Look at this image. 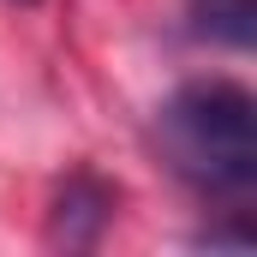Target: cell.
<instances>
[{"instance_id": "cell-2", "label": "cell", "mask_w": 257, "mask_h": 257, "mask_svg": "<svg viewBox=\"0 0 257 257\" xmlns=\"http://www.w3.org/2000/svg\"><path fill=\"white\" fill-rule=\"evenodd\" d=\"M108 215H114V186H102L96 174H72L60 203H54L48 239L54 245H96V233L108 227Z\"/></svg>"}, {"instance_id": "cell-1", "label": "cell", "mask_w": 257, "mask_h": 257, "mask_svg": "<svg viewBox=\"0 0 257 257\" xmlns=\"http://www.w3.org/2000/svg\"><path fill=\"white\" fill-rule=\"evenodd\" d=\"M162 150L203 197H239L257 186V102L233 78L180 84L162 108Z\"/></svg>"}, {"instance_id": "cell-3", "label": "cell", "mask_w": 257, "mask_h": 257, "mask_svg": "<svg viewBox=\"0 0 257 257\" xmlns=\"http://www.w3.org/2000/svg\"><path fill=\"white\" fill-rule=\"evenodd\" d=\"M192 18H197V36L245 48L257 30V0H192Z\"/></svg>"}]
</instances>
